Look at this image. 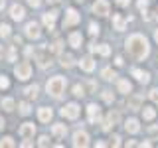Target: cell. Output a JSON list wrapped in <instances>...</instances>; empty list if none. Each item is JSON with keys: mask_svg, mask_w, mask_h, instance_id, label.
<instances>
[{"mask_svg": "<svg viewBox=\"0 0 158 148\" xmlns=\"http://www.w3.org/2000/svg\"><path fill=\"white\" fill-rule=\"evenodd\" d=\"M127 49L135 59H144L148 53H150V47H148V42L144 36L140 34H132L127 39Z\"/></svg>", "mask_w": 158, "mask_h": 148, "instance_id": "obj_1", "label": "cell"}, {"mask_svg": "<svg viewBox=\"0 0 158 148\" xmlns=\"http://www.w3.org/2000/svg\"><path fill=\"white\" fill-rule=\"evenodd\" d=\"M46 89H48V93H49L52 97L59 99V97H61V93H63V89H65V77H61V75L52 77V79L48 81Z\"/></svg>", "mask_w": 158, "mask_h": 148, "instance_id": "obj_2", "label": "cell"}, {"mask_svg": "<svg viewBox=\"0 0 158 148\" xmlns=\"http://www.w3.org/2000/svg\"><path fill=\"white\" fill-rule=\"evenodd\" d=\"M14 75H16L20 81H26V79L32 77V65H30L28 61H22L18 63L16 67H14Z\"/></svg>", "mask_w": 158, "mask_h": 148, "instance_id": "obj_3", "label": "cell"}, {"mask_svg": "<svg viewBox=\"0 0 158 148\" xmlns=\"http://www.w3.org/2000/svg\"><path fill=\"white\" fill-rule=\"evenodd\" d=\"M79 113H81V109L75 103H69V105H65L61 109V117H65V118H77Z\"/></svg>", "mask_w": 158, "mask_h": 148, "instance_id": "obj_4", "label": "cell"}, {"mask_svg": "<svg viewBox=\"0 0 158 148\" xmlns=\"http://www.w3.org/2000/svg\"><path fill=\"white\" fill-rule=\"evenodd\" d=\"M118 121H121V115H118L117 111H111V113L107 115V118L103 121V130H111V128L115 126Z\"/></svg>", "mask_w": 158, "mask_h": 148, "instance_id": "obj_5", "label": "cell"}, {"mask_svg": "<svg viewBox=\"0 0 158 148\" xmlns=\"http://www.w3.org/2000/svg\"><path fill=\"white\" fill-rule=\"evenodd\" d=\"M81 20V16L77 14V10H73V8H69L67 10V14H65V20H63V28H69V26H75V24Z\"/></svg>", "mask_w": 158, "mask_h": 148, "instance_id": "obj_6", "label": "cell"}, {"mask_svg": "<svg viewBox=\"0 0 158 148\" xmlns=\"http://www.w3.org/2000/svg\"><path fill=\"white\" fill-rule=\"evenodd\" d=\"M93 12H95L97 16H107L109 14V2L107 0H97V2L93 4Z\"/></svg>", "mask_w": 158, "mask_h": 148, "instance_id": "obj_7", "label": "cell"}, {"mask_svg": "<svg viewBox=\"0 0 158 148\" xmlns=\"http://www.w3.org/2000/svg\"><path fill=\"white\" fill-rule=\"evenodd\" d=\"M87 117H89V122H99L101 121V109L97 105H89L87 107Z\"/></svg>", "mask_w": 158, "mask_h": 148, "instance_id": "obj_8", "label": "cell"}, {"mask_svg": "<svg viewBox=\"0 0 158 148\" xmlns=\"http://www.w3.org/2000/svg\"><path fill=\"white\" fill-rule=\"evenodd\" d=\"M87 144H89V136H87V132L77 130L75 134H73V146H87Z\"/></svg>", "mask_w": 158, "mask_h": 148, "instance_id": "obj_9", "label": "cell"}, {"mask_svg": "<svg viewBox=\"0 0 158 148\" xmlns=\"http://www.w3.org/2000/svg\"><path fill=\"white\" fill-rule=\"evenodd\" d=\"M10 16H12V20H16V22L24 20V16H26L24 6H20V4H12V8H10Z\"/></svg>", "mask_w": 158, "mask_h": 148, "instance_id": "obj_10", "label": "cell"}, {"mask_svg": "<svg viewBox=\"0 0 158 148\" xmlns=\"http://www.w3.org/2000/svg\"><path fill=\"white\" fill-rule=\"evenodd\" d=\"M34 132H36V125H34V122H24V125L20 126V134L24 138H32Z\"/></svg>", "mask_w": 158, "mask_h": 148, "instance_id": "obj_11", "label": "cell"}, {"mask_svg": "<svg viewBox=\"0 0 158 148\" xmlns=\"http://www.w3.org/2000/svg\"><path fill=\"white\" fill-rule=\"evenodd\" d=\"M26 36L32 38V39H38L40 38V26H38L36 22H30L28 26H26Z\"/></svg>", "mask_w": 158, "mask_h": 148, "instance_id": "obj_12", "label": "cell"}, {"mask_svg": "<svg viewBox=\"0 0 158 148\" xmlns=\"http://www.w3.org/2000/svg\"><path fill=\"white\" fill-rule=\"evenodd\" d=\"M52 117H53V111H52L49 107H42V109L38 111V118H40L42 122H49V121H52Z\"/></svg>", "mask_w": 158, "mask_h": 148, "instance_id": "obj_13", "label": "cell"}, {"mask_svg": "<svg viewBox=\"0 0 158 148\" xmlns=\"http://www.w3.org/2000/svg\"><path fill=\"white\" fill-rule=\"evenodd\" d=\"M79 67H81L83 71H93V69H95V61H93L91 56H85L81 61H79Z\"/></svg>", "mask_w": 158, "mask_h": 148, "instance_id": "obj_14", "label": "cell"}, {"mask_svg": "<svg viewBox=\"0 0 158 148\" xmlns=\"http://www.w3.org/2000/svg\"><path fill=\"white\" fill-rule=\"evenodd\" d=\"M36 59H38V65L42 67V69H46V67H49V65H52L49 57H48L44 51H36Z\"/></svg>", "mask_w": 158, "mask_h": 148, "instance_id": "obj_15", "label": "cell"}, {"mask_svg": "<svg viewBox=\"0 0 158 148\" xmlns=\"http://www.w3.org/2000/svg\"><path fill=\"white\" fill-rule=\"evenodd\" d=\"M56 18H57V10H52V12L44 14V24H46L49 30H53V22H56Z\"/></svg>", "mask_w": 158, "mask_h": 148, "instance_id": "obj_16", "label": "cell"}, {"mask_svg": "<svg viewBox=\"0 0 158 148\" xmlns=\"http://www.w3.org/2000/svg\"><path fill=\"white\" fill-rule=\"evenodd\" d=\"M125 128H127L128 132H131V134H136V132L140 130V125H138L136 118H128V121L125 122Z\"/></svg>", "mask_w": 158, "mask_h": 148, "instance_id": "obj_17", "label": "cell"}, {"mask_svg": "<svg viewBox=\"0 0 158 148\" xmlns=\"http://www.w3.org/2000/svg\"><path fill=\"white\" fill-rule=\"evenodd\" d=\"M52 134L56 136V138H63L67 134V126L65 125H53L52 126Z\"/></svg>", "mask_w": 158, "mask_h": 148, "instance_id": "obj_18", "label": "cell"}, {"mask_svg": "<svg viewBox=\"0 0 158 148\" xmlns=\"http://www.w3.org/2000/svg\"><path fill=\"white\" fill-rule=\"evenodd\" d=\"M113 24H115V30L121 32V30H125V26H127V20L123 18L121 14H115V16H113Z\"/></svg>", "mask_w": 158, "mask_h": 148, "instance_id": "obj_19", "label": "cell"}, {"mask_svg": "<svg viewBox=\"0 0 158 148\" xmlns=\"http://www.w3.org/2000/svg\"><path fill=\"white\" fill-rule=\"evenodd\" d=\"M132 77H136L140 83H148V81H150V75L144 73V71H140V69H132Z\"/></svg>", "mask_w": 158, "mask_h": 148, "instance_id": "obj_20", "label": "cell"}, {"mask_svg": "<svg viewBox=\"0 0 158 148\" xmlns=\"http://www.w3.org/2000/svg\"><path fill=\"white\" fill-rule=\"evenodd\" d=\"M81 34H79V32H73L71 34V36H69V46H71V47H79V46H81Z\"/></svg>", "mask_w": 158, "mask_h": 148, "instance_id": "obj_21", "label": "cell"}, {"mask_svg": "<svg viewBox=\"0 0 158 148\" xmlns=\"http://www.w3.org/2000/svg\"><path fill=\"white\" fill-rule=\"evenodd\" d=\"M140 103H142V97H138V95L131 97V99H128V109L136 111V109H140Z\"/></svg>", "mask_w": 158, "mask_h": 148, "instance_id": "obj_22", "label": "cell"}, {"mask_svg": "<svg viewBox=\"0 0 158 148\" xmlns=\"http://www.w3.org/2000/svg\"><path fill=\"white\" fill-rule=\"evenodd\" d=\"M38 91H40L38 85H30V87L24 89V93H26V97H28V99H36V97H38Z\"/></svg>", "mask_w": 158, "mask_h": 148, "instance_id": "obj_23", "label": "cell"}, {"mask_svg": "<svg viewBox=\"0 0 158 148\" xmlns=\"http://www.w3.org/2000/svg\"><path fill=\"white\" fill-rule=\"evenodd\" d=\"M101 77L105 79V81H113V79L117 77V73L113 71V69H109V67H105V69H103V71H101Z\"/></svg>", "mask_w": 158, "mask_h": 148, "instance_id": "obj_24", "label": "cell"}, {"mask_svg": "<svg viewBox=\"0 0 158 148\" xmlns=\"http://www.w3.org/2000/svg\"><path fill=\"white\" fill-rule=\"evenodd\" d=\"M117 87H118L121 93H131V83H128L127 79H121V81L117 83Z\"/></svg>", "mask_w": 158, "mask_h": 148, "instance_id": "obj_25", "label": "cell"}, {"mask_svg": "<svg viewBox=\"0 0 158 148\" xmlns=\"http://www.w3.org/2000/svg\"><path fill=\"white\" fill-rule=\"evenodd\" d=\"M2 146L14 148V146H16V142H14V138H12V136H2V138H0V148H2Z\"/></svg>", "mask_w": 158, "mask_h": 148, "instance_id": "obj_26", "label": "cell"}, {"mask_svg": "<svg viewBox=\"0 0 158 148\" xmlns=\"http://www.w3.org/2000/svg\"><path fill=\"white\" fill-rule=\"evenodd\" d=\"M59 63H61L63 67H73V63H75V61H73V56L65 53V56H61V61H59Z\"/></svg>", "mask_w": 158, "mask_h": 148, "instance_id": "obj_27", "label": "cell"}, {"mask_svg": "<svg viewBox=\"0 0 158 148\" xmlns=\"http://www.w3.org/2000/svg\"><path fill=\"white\" fill-rule=\"evenodd\" d=\"M142 117H144V121H152V118L156 117L154 109H150V107H144V109H142Z\"/></svg>", "mask_w": 158, "mask_h": 148, "instance_id": "obj_28", "label": "cell"}, {"mask_svg": "<svg viewBox=\"0 0 158 148\" xmlns=\"http://www.w3.org/2000/svg\"><path fill=\"white\" fill-rule=\"evenodd\" d=\"M18 109H20V115H30V113H32V107H30V103H26V101L20 103Z\"/></svg>", "mask_w": 158, "mask_h": 148, "instance_id": "obj_29", "label": "cell"}, {"mask_svg": "<svg viewBox=\"0 0 158 148\" xmlns=\"http://www.w3.org/2000/svg\"><path fill=\"white\" fill-rule=\"evenodd\" d=\"M2 109L4 111H14V99H10V97L2 99Z\"/></svg>", "mask_w": 158, "mask_h": 148, "instance_id": "obj_30", "label": "cell"}, {"mask_svg": "<svg viewBox=\"0 0 158 148\" xmlns=\"http://www.w3.org/2000/svg\"><path fill=\"white\" fill-rule=\"evenodd\" d=\"M48 51H52V53H61V42H53L52 46H48Z\"/></svg>", "mask_w": 158, "mask_h": 148, "instance_id": "obj_31", "label": "cell"}, {"mask_svg": "<svg viewBox=\"0 0 158 148\" xmlns=\"http://www.w3.org/2000/svg\"><path fill=\"white\" fill-rule=\"evenodd\" d=\"M0 36H2V38L10 36V26H8V24H0Z\"/></svg>", "mask_w": 158, "mask_h": 148, "instance_id": "obj_32", "label": "cell"}, {"mask_svg": "<svg viewBox=\"0 0 158 148\" xmlns=\"http://www.w3.org/2000/svg\"><path fill=\"white\" fill-rule=\"evenodd\" d=\"M73 95H75V97H83V95H85L83 85H75V87H73Z\"/></svg>", "mask_w": 158, "mask_h": 148, "instance_id": "obj_33", "label": "cell"}, {"mask_svg": "<svg viewBox=\"0 0 158 148\" xmlns=\"http://www.w3.org/2000/svg\"><path fill=\"white\" fill-rule=\"evenodd\" d=\"M10 87V81L6 75H0V89H8Z\"/></svg>", "mask_w": 158, "mask_h": 148, "instance_id": "obj_34", "label": "cell"}, {"mask_svg": "<svg viewBox=\"0 0 158 148\" xmlns=\"http://www.w3.org/2000/svg\"><path fill=\"white\" fill-rule=\"evenodd\" d=\"M99 53H101V56H109V53H111V47H109L107 43H103V46H99Z\"/></svg>", "mask_w": 158, "mask_h": 148, "instance_id": "obj_35", "label": "cell"}, {"mask_svg": "<svg viewBox=\"0 0 158 148\" xmlns=\"http://www.w3.org/2000/svg\"><path fill=\"white\" fill-rule=\"evenodd\" d=\"M103 99H105L107 103H113V101H115V95H113L111 91H105V93H103Z\"/></svg>", "mask_w": 158, "mask_h": 148, "instance_id": "obj_36", "label": "cell"}, {"mask_svg": "<svg viewBox=\"0 0 158 148\" xmlns=\"http://www.w3.org/2000/svg\"><path fill=\"white\" fill-rule=\"evenodd\" d=\"M8 61H16V49H14V46L8 49Z\"/></svg>", "mask_w": 158, "mask_h": 148, "instance_id": "obj_37", "label": "cell"}, {"mask_svg": "<svg viewBox=\"0 0 158 148\" xmlns=\"http://www.w3.org/2000/svg\"><path fill=\"white\" fill-rule=\"evenodd\" d=\"M89 34H91V36H97V34H99V26H97V24H91V26H89Z\"/></svg>", "mask_w": 158, "mask_h": 148, "instance_id": "obj_38", "label": "cell"}, {"mask_svg": "<svg viewBox=\"0 0 158 148\" xmlns=\"http://www.w3.org/2000/svg\"><path fill=\"white\" fill-rule=\"evenodd\" d=\"M40 146H48L49 144V138L48 136H40V142H38Z\"/></svg>", "mask_w": 158, "mask_h": 148, "instance_id": "obj_39", "label": "cell"}, {"mask_svg": "<svg viewBox=\"0 0 158 148\" xmlns=\"http://www.w3.org/2000/svg\"><path fill=\"white\" fill-rule=\"evenodd\" d=\"M150 99L154 103H158V89H152V91H150Z\"/></svg>", "mask_w": 158, "mask_h": 148, "instance_id": "obj_40", "label": "cell"}, {"mask_svg": "<svg viewBox=\"0 0 158 148\" xmlns=\"http://www.w3.org/2000/svg\"><path fill=\"white\" fill-rule=\"evenodd\" d=\"M111 140H113V142H111V144H113V146H118V144H121V136H117V134H115V136H113V138H111Z\"/></svg>", "mask_w": 158, "mask_h": 148, "instance_id": "obj_41", "label": "cell"}, {"mask_svg": "<svg viewBox=\"0 0 158 148\" xmlns=\"http://www.w3.org/2000/svg\"><path fill=\"white\" fill-rule=\"evenodd\" d=\"M117 4H118V6H123V8H127L128 4H131V0H117Z\"/></svg>", "mask_w": 158, "mask_h": 148, "instance_id": "obj_42", "label": "cell"}, {"mask_svg": "<svg viewBox=\"0 0 158 148\" xmlns=\"http://www.w3.org/2000/svg\"><path fill=\"white\" fill-rule=\"evenodd\" d=\"M146 6H148L146 0H138V8H140V10H146Z\"/></svg>", "mask_w": 158, "mask_h": 148, "instance_id": "obj_43", "label": "cell"}, {"mask_svg": "<svg viewBox=\"0 0 158 148\" xmlns=\"http://www.w3.org/2000/svg\"><path fill=\"white\" fill-rule=\"evenodd\" d=\"M28 4H30L32 8H38V6H40V0H28Z\"/></svg>", "mask_w": 158, "mask_h": 148, "instance_id": "obj_44", "label": "cell"}, {"mask_svg": "<svg viewBox=\"0 0 158 148\" xmlns=\"http://www.w3.org/2000/svg\"><path fill=\"white\" fill-rule=\"evenodd\" d=\"M115 63H117V65H123V63H125V61H123V57H121V56H118V57L115 59Z\"/></svg>", "mask_w": 158, "mask_h": 148, "instance_id": "obj_45", "label": "cell"}, {"mask_svg": "<svg viewBox=\"0 0 158 148\" xmlns=\"http://www.w3.org/2000/svg\"><path fill=\"white\" fill-rule=\"evenodd\" d=\"M89 49H91V51H99V46H95V43H91V46H89Z\"/></svg>", "mask_w": 158, "mask_h": 148, "instance_id": "obj_46", "label": "cell"}, {"mask_svg": "<svg viewBox=\"0 0 158 148\" xmlns=\"http://www.w3.org/2000/svg\"><path fill=\"white\" fill-rule=\"evenodd\" d=\"M14 43H22V38H20V36H14Z\"/></svg>", "mask_w": 158, "mask_h": 148, "instance_id": "obj_47", "label": "cell"}, {"mask_svg": "<svg viewBox=\"0 0 158 148\" xmlns=\"http://www.w3.org/2000/svg\"><path fill=\"white\" fill-rule=\"evenodd\" d=\"M34 53V47H26V56H32Z\"/></svg>", "mask_w": 158, "mask_h": 148, "instance_id": "obj_48", "label": "cell"}, {"mask_svg": "<svg viewBox=\"0 0 158 148\" xmlns=\"http://www.w3.org/2000/svg\"><path fill=\"white\" fill-rule=\"evenodd\" d=\"M4 126H6V122H4V118L0 117V128H4Z\"/></svg>", "mask_w": 158, "mask_h": 148, "instance_id": "obj_49", "label": "cell"}, {"mask_svg": "<svg viewBox=\"0 0 158 148\" xmlns=\"http://www.w3.org/2000/svg\"><path fill=\"white\" fill-rule=\"evenodd\" d=\"M4 6H6V2H4V0H0V10H2Z\"/></svg>", "mask_w": 158, "mask_h": 148, "instance_id": "obj_50", "label": "cell"}, {"mask_svg": "<svg viewBox=\"0 0 158 148\" xmlns=\"http://www.w3.org/2000/svg\"><path fill=\"white\" fill-rule=\"evenodd\" d=\"M2 56H4V47L0 46V59H2Z\"/></svg>", "mask_w": 158, "mask_h": 148, "instance_id": "obj_51", "label": "cell"}, {"mask_svg": "<svg viewBox=\"0 0 158 148\" xmlns=\"http://www.w3.org/2000/svg\"><path fill=\"white\" fill-rule=\"evenodd\" d=\"M48 2H49V4H57L59 0H48Z\"/></svg>", "mask_w": 158, "mask_h": 148, "instance_id": "obj_52", "label": "cell"}, {"mask_svg": "<svg viewBox=\"0 0 158 148\" xmlns=\"http://www.w3.org/2000/svg\"><path fill=\"white\" fill-rule=\"evenodd\" d=\"M154 39H156V42H158V30H156V32H154Z\"/></svg>", "mask_w": 158, "mask_h": 148, "instance_id": "obj_53", "label": "cell"}, {"mask_svg": "<svg viewBox=\"0 0 158 148\" xmlns=\"http://www.w3.org/2000/svg\"><path fill=\"white\" fill-rule=\"evenodd\" d=\"M77 2H81V0H77Z\"/></svg>", "mask_w": 158, "mask_h": 148, "instance_id": "obj_54", "label": "cell"}]
</instances>
